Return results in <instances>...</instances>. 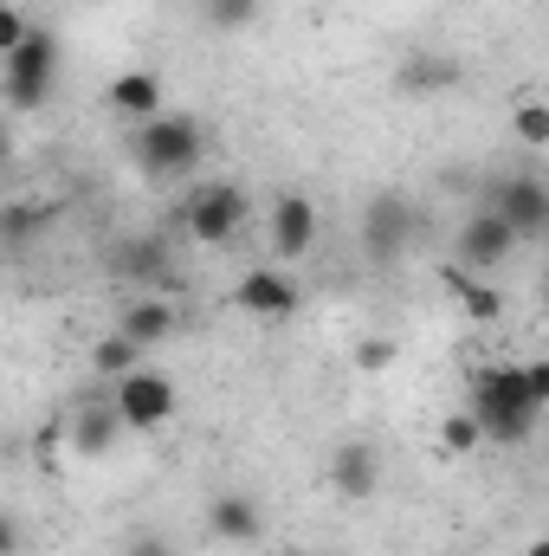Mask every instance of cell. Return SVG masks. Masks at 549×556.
Instances as JSON below:
<instances>
[{"label": "cell", "mask_w": 549, "mask_h": 556, "mask_svg": "<svg viewBox=\"0 0 549 556\" xmlns=\"http://www.w3.org/2000/svg\"><path fill=\"white\" fill-rule=\"evenodd\" d=\"M111 408L124 420V433H155V427L175 420L181 395H175V382H168L162 369H130V376L111 382Z\"/></svg>", "instance_id": "5b68a950"}, {"label": "cell", "mask_w": 549, "mask_h": 556, "mask_svg": "<svg viewBox=\"0 0 549 556\" xmlns=\"http://www.w3.org/2000/svg\"><path fill=\"white\" fill-rule=\"evenodd\" d=\"M207 538H214V544H233V551H253V544L266 538V505H259L253 492H240V485L214 492V498H207Z\"/></svg>", "instance_id": "9c48e42d"}, {"label": "cell", "mask_w": 549, "mask_h": 556, "mask_svg": "<svg viewBox=\"0 0 549 556\" xmlns=\"http://www.w3.org/2000/svg\"><path fill=\"white\" fill-rule=\"evenodd\" d=\"M130 155H137V168L149 181H175V175H194L201 168L207 130L188 111H155V117H142L137 130H130Z\"/></svg>", "instance_id": "7a4b0ae2"}, {"label": "cell", "mask_w": 549, "mask_h": 556, "mask_svg": "<svg viewBox=\"0 0 549 556\" xmlns=\"http://www.w3.org/2000/svg\"><path fill=\"white\" fill-rule=\"evenodd\" d=\"M518 369H524V389L549 408V363H544V356H531V363H518Z\"/></svg>", "instance_id": "4316f807"}, {"label": "cell", "mask_w": 549, "mask_h": 556, "mask_svg": "<svg viewBox=\"0 0 549 556\" xmlns=\"http://www.w3.org/2000/svg\"><path fill=\"white\" fill-rule=\"evenodd\" d=\"M26 33H33V20H26V13H20L13 0H0V59H7V52H13V46L26 39Z\"/></svg>", "instance_id": "cb8c5ba5"}, {"label": "cell", "mask_w": 549, "mask_h": 556, "mask_svg": "<svg viewBox=\"0 0 549 556\" xmlns=\"http://www.w3.org/2000/svg\"><path fill=\"white\" fill-rule=\"evenodd\" d=\"M91 369H98L104 382H117V376L142 369V350L124 337V330H111V337H98V350H91Z\"/></svg>", "instance_id": "ffe728a7"}, {"label": "cell", "mask_w": 549, "mask_h": 556, "mask_svg": "<svg viewBox=\"0 0 549 556\" xmlns=\"http://www.w3.org/2000/svg\"><path fill=\"white\" fill-rule=\"evenodd\" d=\"M246 188H233V181H201V188H188V201H181V227H188V240H201V247H233L240 240V227H246Z\"/></svg>", "instance_id": "277c9868"}, {"label": "cell", "mask_w": 549, "mask_h": 556, "mask_svg": "<svg viewBox=\"0 0 549 556\" xmlns=\"http://www.w3.org/2000/svg\"><path fill=\"white\" fill-rule=\"evenodd\" d=\"M388 363H395V343H388V337H369V343L356 350V369H369V376L388 369Z\"/></svg>", "instance_id": "d4e9b609"}, {"label": "cell", "mask_w": 549, "mask_h": 556, "mask_svg": "<svg viewBox=\"0 0 549 556\" xmlns=\"http://www.w3.org/2000/svg\"><path fill=\"white\" fill-rule=\"evenodd\" d=\"M395 85L413 91V98H426V91H452V85H459V59H452V52H408L401 72H395Z\"/></svg>", "instance_id": "9a60e30c"}, {"label": "cell", "mask_w": 549, "mask_h": 556, "mask_svg": "<svg viewBox=\"0 0 549 556\" xmlns=\"http://www.w3.org/2000/svg\"><path fill=\"white\" fill-rule=\"evenodd\" d=\"M413 227H420V214H413L408 194H395V188L369 194V207H362V253H369V266H395L413 247Z\"/></svg>", "instance_id": "8992f818"}, {"label": "cell", "mask_w": 549, "mask_h": 556, "mask_svg": "<svg viewBox=\"0 0 549 556\" xmlns=\"http://www.w3.org/2000/svg\"><path fill=\"white\" fill-rule=\"evenodd\" d=\"M201 13H207L214 33H246L259 20V0H201Z\"/></svg>", "instance_id": "44dd1931"}, {"label": "cell", "mask_w": 549, "mask_h": 556, "mask_svg": "<svg viewBox=\"0 0 549 556\" xmlns=\"http://www.w3.org/2000/svg\"><path fill=\"white\" fill-rule=\"evenodd\" d=\"M65 433H72V446H78L85 459H98V453L117 446L124 420H117V408H111V395H98V402H78V415L65 420Z\"/></svg>", "instance_id": "5bb4252c"}, {"label": "cell", "mask_w": 549, "mask_h": 556, "mask_svg": "<svg viewBox=\"0 0 549 556\" xmlns=\"http://www.w3.org/2000/svg\"><path fill=\"white\" fill-rule=\"evenodd\" d=\"M124 556H175V544H168L162 531H130V544H124Z\"/></svg>", "instance_id": "484cf974"}, {"label": "cell", "mask_w": 549, "mask_h": 556, "mask_svg": "<svg viewBox=\"0 0 549 556\" xmlns=\"http://www.w3.org/2000/svg\"><path fill=\"white\" fill-rule=\"evenodd\" d=\"M446 291L459 298V311H465L472 324H491V317L505 311V298H498V285H485V278H472L465 266H459V273H446Z\"/></svg>", "instance_id": "d6986e66"}, {"label": "cell", "mask_w": 549, "mask_h": 556, "mask_svg": "<svg viewBox=\"0 0 549 556\" xmlns=\"http://www.w3.org/2000/svg\"><path fill=\"white\" fill-rule=\"evenodd\" d=\"M485 207L518 233V247H531V240H544L549 233V188L544 175H505V181H491V194H485Z\"/></svg>", "instance_id": "52a82bcc"}, {"label": "cell", "mask_w": 549, "mask_h": 556, "mask_svg": "<svg viewBox=\"0 0 549 556\" xmlns=\"http://www.w3.org/2000/svg\"><path fill=\"white\" fill-rule=\"evenodd\" d=\"M52 220H59L52 201H7V207H0V247H7V253H26Z\"/></svg>", "instance_id": "2e32d148"}, {"label": "cell", "mask_w": 549, "mask_h": 556, "mask_svg": "<svg viewBox=\"0 0 549 556\" xmlns=\"http://www.w3.org/2000/svg\"><path fill=\"white\" fill-rule=\"evenodd\" d=\"M284 556H323V551H284Z\"/></svg>", "instance_id": "4dcf8cb0"}, {"label": "cell", "mask_w": 549, "mask_h": 556, "mask_svg": "<svg viewBox=\"0 0 549 556\" xmlns=\"http://www.w3.org/2000/svg\"><path fill=\"white\" fill-rule=\"evenodd\" d=\"M465 415L478 420L485 440L524 446L537 433V420H544V402L524 389V369L518 363H485V369H472V408Z\"/></svg>", "instance_id": "6da1fadb"}, {"label": "cell", "mask_w": 549, "mask_h": 556, "mask_svg": "<svg viewBox=\"0 0 549 556\" xmlns=\"http://www.w3.org/2000/svg\"><path fill=\"white\" fill-rule=\"evenodd\" d=\"M233 304H240L246 317L278 324V317H297L304 291H297V278L284 273V266H253V273H240V285H233Z\"/></svg>", "instance_id": "30bf717a"}, {"label": "cell", "mask_w": 549, "mask_h": 556, "mask_svg": "<svg viewBox=\"0 0 549 556\" xmlns=\"http://www.w3.org/2000/svg\"><path fill=\"white\" fill-rule=\"evenodd\" d=\"M330 492L349 498V505H362V498L382 492V453H375V440H343L330 453Z\"/></svg>", "instance_id": "7c38bea8"}, {"label": "cell", "mask_w": 549, "mask_h": 556, "mask_svg": "<svg viewBox=\"0 0 549 556\" xmlns=\"http://www.w3.org/2000/svg\"><path fill=\"white\" fill-rule=\"evenodd\" d=\"M439 446L465 459V453H478V446H485V433H478V420H472L465 408H459V415H446V420H439Z\"/></svg>", "instance_id": "7402d4cb"}, {"label": "cell", "mask_w": 549, "mask_h": 556, "mask_svg": "<svg viewBox=\"0 0 549 556\" xmlns=\"http://www.w3.org/2000/svg\"><path fill=\"white\" fill-rule=\"evenodd\" d=\"M511 253H518V233H511L491 207H478V214L459 227V266H465V273H498Z\"/></svg>", "instance_id": "8fae6325"}, {"label": "cell", "mask_w": 549, "mask_h": 556, "mask_svg": "<svg viewBox=\"0 0 549 556\" xmlns=\"http://www.w3.org/2000/svg\"><path fill=\"white\" fill-rule=\"evenodd\" d=\"M117 273L137 278V285H168V253H162V240H124L117 247Z\"/></svg>", "instance_id": "ac0fdd59"}, {"label": "cell", "mask_w": 549, "mask_h": 556, "mask_svg": "<svg viewBox=\"0 0 549 556\" xmlns=\"http://www.w3.org/2000/svg\"><path fill=\"white\" fill-rule=\"evenodd\" d=\"M511 124H518V142H531V149H544V142H549V104H544V98H524Z\"/></svg>", "instance_id": "603a6c76"}, {"label": "cell", "mask_w": 549, "mask_h": 556, "mask_svg": "<svg viewBox=\"0 0 549 556\" xmlns=\"http://www.w3.org/2000/svg\"><path fill=\"white\" fill-rule=\"evenodd\" d=\"M20 551V525H13V511H0V556Z\"/></svg>", "instance_id": "83f0119b"}, {"label": "cell", "mask_w": 549, "mask_h": 556, "mask_svg": "<svg viewBox=\"0 0 549 556\" xmlns=\"http://www.w3.org/2000/svg\"><path fill=\"white\" fill-rule=\"evenodd\" d=\"M317 227H323V214H317V201L297 194V188H284L272 201V214H266V240H272V253L284 266H297V260L317 247Z\"/></svg>", "instance_id": "ba28073f"}, {"label": "cell", "mask_w": 549, "mask_h": 556, "mask_svg": "<svg viewBox=\"0 0 549 556\" xmlns=\"http://www.w3.org/2000/svg\"><path fill=\"white\" fill-rule=\"evenodd\" d=\"M524 556H549V544H544V538H537V544H531V551H524Z\"/></svg>", "instance_id": "f546056e"}, {"label": "cell", "mask_w": 549, "mask_h": 556, "mask_svg": "<svg viewBox=\"0 0 549 556\" xmlns=\"http://www.w3.org/2000/svg\"><path fill=\"white\" fill-rule=\"evenodd\" d=\"M0 168H13V130L0 124Z\"/></svg>", "instance_id": "f1b7e54d"}, {"label": "cell", "mask_w": 549, "mask_h": 556, "mask_svg": "<svg viewBox=\"0 0 549 556\" xmlns=\"http://www.w3.org/2000/svg\"><path fill=\"white\" fill-rule=\"evenodd\" d=\"M117 330H124L137 350H149V343H168V337L181 330V304H175V298H155V291H142V298H130V304H124Z\"/></svg>", "instance_id": "4fadbf2b"}, {"label": "cell", "mask_w": 549, "mask_h": 556, "mask_svg": "<svg viewBox=\"0 0 549 556\" xmlns=\"http://www.w3.org/2000/svg\"><path fill=\"white\" fill-rule=\"evenodd\" d=\"M111 111H124L130 124L155 117V111H162V78H155V72H124V78H111Z\"/></svg>", "instance_id": "e0dca14e"}, {"label": "cell", "mask_w": 549, "mask_h": 556, "mask_svg": "<svg viewBox=\"0 0 549 556\" xmlns=\"http://www.w3.org/2000/svg\"><path fill=\"white\" fill-rule=\"evenodd\" d=\"M52 85H59V39H52L46 26H33V33H26V39L0 59V91H7V111H20V117L46 111Z\"/></svg>", "instance_id": "3957f363"}]
</instances>
